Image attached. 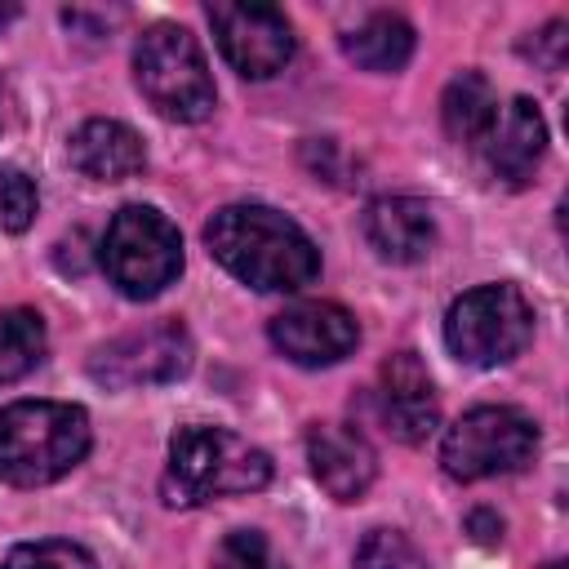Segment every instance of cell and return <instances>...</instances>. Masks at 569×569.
<instances>
[{"label":"cell","mask_w":569,"mask_h":569,"mask_svg":"<svg viewBox=\"0 0 569 569\" xmlns=\"http://www.w3.org/2000/svg\"><path fill=\"white\" fill-rule=\"evenodd\" d=\"M102 271L124 298H156L182 271V236L151 204H124L102 236Z\"/></svg>","instance_id":"obj_5"},{"label":"cell","mask_w":569,"mask_h":569,"mask_svg":"<svg viewBox=\"0 0 569 569\" xmlns=\"http://www.w3.org/2000/svg\"><path fill=\"white\" fill-rule=\"evenodd\" d=\"M204 244L236 280L262 293H293L320 276L311 236L271 204H222L204 222Z\"/></svg>","instance_id":"obj_1"},{"label":"cell","mask_w":569,"mask_h":569,"mask_svg":"<svg viewBox=\"0 0 569 569\" xmlns=\"http://www.w3.org/2000/svg\"><path fill=\"white\" fill-rule=\"evenodd\" d=\"M4 569H98V560L67 538H40V542H22L4 556Z\"/></svg>","instance_id":"obj_21"},{"label":"cell","mask_w":569,"mask_h":569,"mask_svg":"<svg viewBox=\"0 0 569 569\" xmlns=\"http://www.w3.org/2000/svg\"><path fill=\"white\" fill-rule=\"evenodd\" d=\"M89 413L67 400H13L0 409V480L18 489L62 480L89 453Z\"/></svg>","instance_id":"obj_2"},{"label":"cell","mask_w":569,"mask_h":569,"mask_svg":"<svg viewBox=\"0 0 569 569\" xmlns=\"http://www.w3.org/2000/svg\"><path fill=\"white\" fill-rule=\"evenodd\" d=\"M342 53L365 71H400L413 53V27L391 9L369 13L342 36Z\"/></svg>","instance_id":"obj_17"},{"label":"cell","mask_w":569,"mask_h":569,"mask_svg":"<svg viewBox=\"0 0 569 569\" xmlns=\"http://www.w3.org/2000/svg\"><path fill=\"white\" fill-rule=\"evenodd\" d=\"M271 480V458L227 427H178L164 462V502L204 507L227 493H253Z\"/></svg>","instance_id":"obj_3"},{"label":"cell","mask_w":569,"mask_h":569,"mask_svg":"<svg viewBox=\"0 0 569 569\" xmlns=\"http://www.w3.org/2000/svg\"><path fill=\"white\" fill-rule=\"evenodd\" d=\"M440 120H445V133H449L453 142L480 147L485 133H489L493 120H498V93H493V84H489L480 71H458V76L445 84Z\"/></svg>","instance_id":"obj_16"},{"label":"cell","mask_w":569,"mask_h":569,"mask_svg":"<svg viewBox=\"0 0 569 569\" xmlns=\"http://www.w3.org/2000/svg\"><path fill=\"white\" fill-rule=\"evenodd\" d=\"M547 569H565V565H560V560H556V565H547Z\"/></svg>","instance_id":"obj_26"},{"label":"cell","mask_w":569,"mask_h":569,"mask_svg":"<svg viewBox=\"0 0 569 569\" xmlns=\"http://www.w3.org/2000/svg\"><path fill=\"white\" fill-rule=\"evenodd\" d=\"M351 569H427V556L400 529H369L356 547Z\"/></svg>","instance_id":"obj_19"},{"label":"cell","mask_w":569,"mask_h":569,"mask_svg":"<svg viewBox=\"0 0 569 569\" xmlns=\"http://www.w3.org/2000/svg\"><path fill=\"white\" fill-rule=\"evenodd\" d=\"M276 351L293 365H307V369H320V365H338L342 356L356 351L360 342V325L356 316L342 307V302H293L284 307L280 316H271L267 325Z\"/></svg>","instance_id":"obj_10"},{"label":"cell","mask_w":569,"mask_h":569,"mask_svg":"<svg viewBox=\"0 0 569 569\" xmlns=\"http://www.w3.org/2000/svg\"><path fill=\"white\" fill-rule=\"evenodd\" d=\"M71 164L93 182H124L147 169L142 138L120 120H84L67 142Z\"/></svg>","instance_id":"obj_15"},{"label":"cell","mask_w":569,"mask_h":569,"mask_svg":"<svg viewBox=\"0 0 569 569\" xmlns=\"http://www.w3.org/2000/svg\"><path fill=\"white\" fill-rule=\"evenodd\" d=\"M467 529H480V533H476L480 542H493V538H502V520H493L489 511H471V516H467Z\"/></svg>","instance_id":"obj_24"},{"label":"cell","mask_w":569,"mask_h":569,"mask_svg":"<svg viewBox=\"0 0 569 569\" xmlns=\"http://www.w3.org/2000/svg\"><path fill=\"white\" fill-rule=\"evenodd\" d=\"M538 449V427L525 409L511 405H480L462 413L440 445V462L453 480H489V476H511L525 462H533Z\"/></svg>","instance_id":"obj_7"},{"label":"cell","mask_w":569,"mask_h":569,"mask_svg":"<svg viewBox=\"0 0 569 569\" xmlns=\"http://www.w3.org/2000/svg\"><path fill=\"white\" fill-rule=\"evenodd\" d=\"M36 182L18 164H0V231H27L36 218Z\"/></svg>","instance_id":"obj_22"},{"label":"cell","mask_w":569,"mask_h":569,"mask_svg":"<svg viewBox=\"0 0 569 569\" xmlns=\"http://www.w3.org/2000/svg\"><path fill=\"white\" fill-rule=\"evenodd\" d=\"M480 151H485L489 169H493L502 182L525 187V182L533 178L542 151H547V124H542V111H538L529 98H511V102L498 111L493 129L485 133Z\"/></svg>","instance_id":"obj_13"},{"label":"cell","mask_w":569,"mask_h":569,"mask_svg":"<svg viewBox=\"0 0 569 569\" xmlns=\"http://www.w3.org/2000/svg\"><path fill=\"white\" fill-rule=\"evenodd\" d=\"M378 409H382V422L396 440L405 445H418L436 431L440 422V400H436V387H431V373L427 365L413 356V351H396L382 360V373H378Z\"/></svg>","instance_id":"obj_12"},{"label":"cell","mask_w":569,"mask_h":569,"mask_svg":"<svg viewBox=\"0 0 569 569\" xmlns=\"http://www.w3.org/2000/svg\"><path fill=\"white\" fill-rule=\"evenodd\" d=\"M209 27L244 80H267L293 58V27L276 4H209Z\"/></svg>","instance_id":"obj_9"},{"label":"cell","mask_w":569,"mask_h":569,"mask_svg":"<svg viewBox=\"0 0 569 569\" xmlns=\"http://www.w3.org/2000/svg\"><path fill=\"white\" fill-rule=\"evenodd\" d=\"M360 231H365L369 249L382 262H418V258H427V249L436 240L431 209L422 200H413V196H378V200H369V209L360 218Z\"/></svg>","instance_id":"obj_14"},{"label":"cell","mask_w":569,"mask_h":569,"mask_svg":"<svg viewBox=\"0 0 569 569\" xmlns=\"http://www.w3.org/2000/svg\"><path fill=\"white\" fill-rule=\"evenodd\" d=\"M191 333L178 320H151L142 329H129L111 342H102L89 356L93 382L107 391H133V387H160L191 369Z\"/></svg>","instance_id":"obj_8"},{"label":"cell","mask_w":569,"mask_h":569,"mask_svg":"<svg viewBox=\"0 0 569 569\" xmlns=\"http://www.w3.org/2000/svg\"><path fill=\"white\" fill-rule=\"evenodd\" d=\"M44 356V320L31 307L0 311V387L31 373Z\"/></svg>","instance_id":"obj_18"},{"label":"cell","mask_w":569,"mask_h":569,"mask_svg":"<svg viewBox=\"0 0 569 569\" xmlns=\"http://www.w3.org/2000/svg\"><path fill=\"white\" fill-rule=\"evenodd\" d=\"M533 338V307L529 298L498 280V284H476L467 293H458L445 311V342L462 365L476 369H493L507 365L511 356L525 351V342Z\"/></svg>","instance_id":"obj_6"},{"label":"cell","mask_w":569,"mask_h":569,"mask_svg":"<svg viewBox=\"0 0 569 569\" xmlns=\"http://www.w3.org/2000/svg\"><path fill=\"white\" fill-rule=\"evenodd\" d=\"M13 18H18V4H13V0H4V4H0V27H4V22H13Z\"/></svg>","instance_id":"obj_25"},{"label":"cell","mask_w":569,"mask_h":569,"mask_svg":"<svg viewBox=\"0 0 569 569\" xmlns=\"http://www.w3.org/2000/svg\"><path fill=\"white\" fill-rule=\"evenodd\" d=\"M307 462L333 502H356L378 476V453L351 422H316L307 431Z\"/></svg>","instance_id":"obj_11"},{"label":"cell","mask_w":569,"mask_h":569,"mask_svg":"<svg viewBox=\"0 0 569 569\" xmlns=\"http://www.w3.org/2000/svg\"><path fill=\"white\" fill-rule=\"evenodd\" d=\"M133 80L138 93L178 124H196L213 111L218 89L196 36L178 22H156L133 44Z\"/></svg>","instance_id":"obj_4"},{"label":"cell","mask_w":569,"mask_h":569,"mask_svg":"<svg viewBox=\"0 0 569 569\" xmlns=\"http://www.w3.org/2000/svg\"><path fill=\"white\" fill-rule=\"evenodd\" d=\"M538 67H547V71H556L560 62H565V53H569V36H565V22H547L533 40H525L520 44Z\"/></svg>","instance_id":"obj_23"},{"label":"cell","mask_w":569,"mask_h":569,"mask_svg":"<svg viewBox=\"0 0 569 569\" xmlns=\"http://www.w3.org/2000/svg\"><path fill=\"white\" fill-rule=\"evenodd\" d=\"M213 569H289L262 529H231L213 547Z\"/></svg>","instance_id":"obj_20"}]
</instances>
